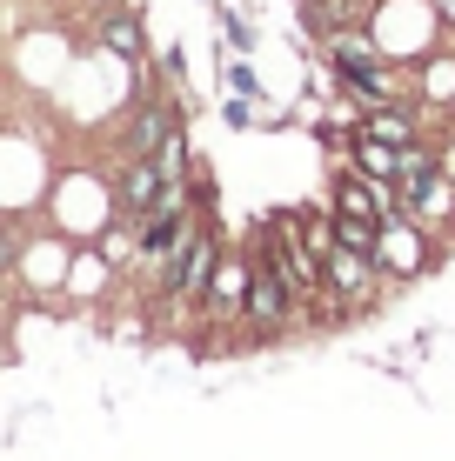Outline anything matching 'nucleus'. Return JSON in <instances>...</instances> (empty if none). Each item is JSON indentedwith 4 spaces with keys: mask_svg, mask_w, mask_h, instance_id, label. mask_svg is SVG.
<instances>
[{
    "mask_svg": "<svg viewBox=\"0 0 455 461\" xmlns=\"http://www.w3.org/2000/svg\"><path fill=\"white\" fill-rule=\"evenodd\" d=\"M222 234H214V214L201 221L195 234H187V248L175 254V267H168V281L154 288V301L161 308H175V314H201V301H208V281H214V267H222Z\"/></svg>",
    "mask_w": 455,
    "mask_h": 461,
    "instance_id": "1",
    "label": "nucleus"
},
{
    "mask_svg": "<svg viewBox=\"0 0 455 461\" xmlns=\"http://www.w3.org/2000/svg\"><path fill=\"white\" fill-rule=\"evenodd\" d=\"M241 321L255 328V335H295V328L315 321V308H302V301L288 294V281H281L268 261H255V281H248V301H241Z\"/></svg>",
    "mask_w": 455,
    "mask_h": 461,
    "instance_id": "2",
    "label": "nucleus"
},
{
    "mask_svg": "<svg viewBox=\"0 0 455 461\" xmlns=\"http://www.w3.org/2000/svg\"><path fill=\"white\" fill-rule=\"evenodd\" d=\"M175 127H187V107L175 101V94L148 87L141 101L128 107V127H121V154H161V140L175 134Z\"/></svg>",
    "mask_w": 455,
    "mask_h": 461,
    "instance_id": "3",
    "label": "nucleus"
},
{
    "mask_svg": "<svg viewBox=\"0 0 455 461\" xmlns=\"http://www.w3.org/2000/svg\"><path fill=\"white\" fill-rule=\"evenodd\" d=\"M375 261H382V275L388 281H415L422 267L435 261V241H429V228L409 214H396V221H382V241H375Z\"/></svg>",
    "mask_w": 455,
    "mask_h": 461,
    "instance_id": "4",
    "label": "nucleus"
},
{
    "mask_svg": "<svg viewBox=\"0 0 455 461\" xmlns=\"http://www.w3.org/2000/svg\"><path fill=\"white\" fill-rule=\"evenodd\" d=\"M94 41H101V54H114L121 68H148V27H141V7H101L94 14Z\"/></svg>",
    "mask_w": 455,
    "mask_h": 461,
    "instance_id": "5",
    "label": "nucleus"
},
{
    "mask_svg": "<svg viewBox=\"0 0 455 461\" xmlns=\"http://www.w3.org/2000/svg\"><path fill=\"white\" fill-rule=\"evenodd\" d=\"M161 187H168V174H161L154 154H121V174H114V208H121V221H141L154 201H161Z\"/></svg>",
    "mask_w": 455,
    "mask_h": 461,
    "instance_id": "6",
    "label": "nucleus"
},
{
    "mask_svg": "<svg viewBox=\"0 0 455 461\" xmlns=\"http://www.w3.org/2000/svg\"><path fill=\"white\" fill-rule=\"evenodd\" d=\"M248 281H255V254H222V267H214V281H208L201 314H208V321H241Z\"/></svg>",
    "mask_w": 455,
    "mask_h": 461,
    "instance_id": "7",
    "label": "nucleus"
},
{
    "mask_svg": "<svg viewBox=\"0 0 455 461\" xmlns=\"http://www.w3.org/2000/svg\"><path fill=\"white\" fill-rule=\"evenodd\" d=\"M355 174H369V181H402V148L396 140H375L369 127H355L349 134V154H341Z\"/></svg>",
    "mask_w": 455,
    "mask_h": 461,
    "instance_id": "8",
    "label": "nucleus"
},
{
    "mask_svg": "<svg viewBox=\"0 0 455 461\" xmlns=\"http://www.w3.org/2000/svg\"><path fill=\"white\" fill-rule=\"evenodd\" d=\"M415 101L422 107H455V47H442V54H429L415 68Z\"/></svg>",
    "mask_w": 455,
    "mask_h": 461,
    "instance_id": "9",
    "label": "nucleus"
},
{
    "mask_svg": "<svg viewBox=\"0 0 455 461\" xmlns=\"http://www.w3.org/2000/svg\"><path fill=\"white\" fill-rule=\"evenodd\" d=\"M214 14H222V34H228L234 54H255V21H248L241 7H214Z\"/></svg>",
    "mask_w": 455,
    "mask_h": 461,
    "instance_id": "10",
    "label": "nucleus"
},
{
    "mask_svg": "<svg viewBox=\"0 0 455 461\" xmlns=\"http://www.w3.org/2000/svg\"><path fill=\"white\" fill-rule=\"evenodd\" d=\"M222 121H228V127H255V101H241V94H228Z\"/></svg>",
    "mask_w": 455,
    "mask_h": 461,
    "instance_id": "11",
    "label": "nucleus"
},
{
    "mask_svg": "<svg viewBox=\"0 0 455 461\" xmlns=\"http://www.w3.org/2000/svg\"><path fill=\"white\" fill-rule=\"evenodd\" d=\"M442 174H449V181H455V140H449V148H442Z\"/></svg>",
    "mask_w": 455,
    "mask_h": 461,
    "instance_id": "12",
    "label": "nucleus"
},
{
    "mask_svg": "<svg viewBox=\"0 0 455 461\" xmlns=\"http://www.w3.org/2000/svg\"><path fill=\"white\" fill-rule=\"evenodd\" d=\"M435 7H442V21H449V27H455V0H435Z\"/></svg>",
    "mask_w": 455,
    "mask_h": 461,
    "instance_id": "13",
    "label": "nucleus"
},
{
    "mask_svg": "<svg viewBox=\"0 0 455 461\" xmlns=\"http://www.w3.org/2000/svg\"><path fill=\"white\" fill-rule=\"evenodd\" d=\"M87 7H94V14H101V7H121V0H87Z\"/></svg>",
    "mask_w": 455,
    "mask_h": 461,
    "instance_id": "14",
    "label": "nucleus"
},
{
    "mask_svg": "<svg viewBox=\"0 0 455 461\" xmlns=\"http://www.w3.org/2000/svg\"><path fill=\"white\" fill-rule=\"evenodd\" d=\"M295 7H315V0H295Z\"/></svg>",
    "mask_w": 455,
    "mask_h": 461,
    "instance_id": "15",
    "label": "nucleus"
},
{
    "mask_svg": "<svg viewBox=\"0 0 455 461\" xmlns=\"http://www.w3.org/2000/svg\"><path fill=\"white\" fill-rule=\"evenodd\" d=\"M0 294H7V275H0Z\"/></svg>",
    "mask_w": 455,
    "mask_h": 461,
    "instance_id": "16",
    "label": "nucleus"
}]
</instances>
